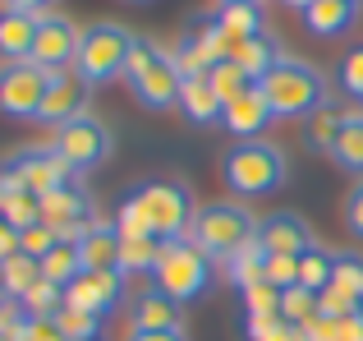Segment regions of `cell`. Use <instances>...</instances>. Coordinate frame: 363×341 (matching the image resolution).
Wrapping results in <instances>:
<instances>
[{"label":"cell","mask_w":363,"mask_h":341,"mask_svg":"<svg viewBox=\"0 0 363 341\" xmlns=\"http://www.w3.org/2000/svg\"><path fill=\"white\" fill-rule=\"evenodd\" d=\"M133 46H138V37H133L124 23H92V28H83L79 55H74V74H83L92 88H97V83H111V79H124Z\"/></svg>","instance_id":"277c9868"},{"label":"cell","mask_w":363,"mask_h":341,"mask_svg":"<svg viewBox=\"0 0 363 341\" xmlns=\"http://www.w3.org/2000/svg\"><path fill=\"white\" fill-rule=\"evenodd\" d=\"M340 111L336 107H322V111H313L308 120H303V144L313 148V153H331L336 148V134H340Z\"/></svg>","instance_id":"4dcf8cb0"},{"label":"cell","mask_w":363,"mask_h":341,"mask_svg":"<svg viewBox=\"0 0 363 341\" xmlns=\"http://www.w3.org/2000/svg\"><path fill=\"white\" fill-rule=\"evenodd\" d=\"M285 153L267 139H240V144L225 153L221 162V180L230 194L240 198H262V194H276L285 185Z\"/></svg>","instance_id":"3957f363"},{"label":"cell","mask_w":363,"mask_h":341,"mask_svg":"<svg viewBox=\"0 0 363 341\" xmlns=\"http://www.w3.org/2000/svg\"><path fill=\"white\" fill-rule=\"evenodd\" d=\"M303 341H363V309L345 318H313L303 323Z\"/></svg>","instance_id":"f546056e"},{"label":"cell","mask_w":363,"mask_h":341,"mask_svg":"<svg viewBox=\"0 0 363 341\" xmlns=\"http://www.w3.org/2000/svg\"><path fill=\"white\" fill-rule=\"evenodd\" d=\"M129 341H184L179 328H170V332H129Z\"/></svg>","instance_id":"c3c4849f"},{"label":"cell","mask_w":363,"mask_h":341,"mask_svg":"<svg viewBox=\"0 0 363 341\" xmlns=\"http://www.w3.org/2000/svg\"><path fill=\"white\" fill-rule=\"evenodd\" d=\"M129 5H147V0H129Z\"/></svg>","instance_id":"f5cc1de1"},{"label":"cell","mask_w":363,"mask_h":341,"mask_svg":"<svg viewBox=\"0 0 363 341\" xmlns=\"http://www.w3.org/2000/svg\"><path fill=\"white\" fill-rule=\"evenodd\" d=\"M65 180H74V175H69V166L51 153V144L46 148H18V153L0 166V189H33L37 198L51 194Z\"/></svg>","instance_id":"30bf717a"},{"label":"cell","mask_w":363,"mask_h":341,"mask_svg":"<svg viewBox=\"0 0 363 341\" xmlns=\"http://www.w3.org/2000/svg\"><path fill=\"white\" fill-rule=\"evenodd\" d=\"M9 9H18V14H33V18H42V14H55V0H5Z\"/></svg>","instance_id":"bcb514c9"},{"label":"cell","mask_w":363,"mask_h":341,"mask_svg":"<svg viewBox=\"0 0 363 341\" xmlns=\"http://www.w3.org/2000/svg\"><path fill=\"white\" fill-rule=\"evenodd\" d=\"M0 222H5V217H0Z\"/></svg>","instance_id":"db71d44e"},{"label":"cell","mask_w":363,"mask_h":341,"mask_svg":"<svg viewBox=\"0 0 363 341\" xmlns=\"http://www.w3.org/2000/svg\"><path fill=\"white\" fill-rule=\"evenodd\" d=\"M248 341H303V328H294V323H285V318H276L267 332H257V337H248Z\"/></svg>","instance_id":"f6af8a7d"},{"label":"cell","mask_w":363,"mask_h":341,"mask_svg":"<svg viewBox=\"0 0 363 341\" xmlns=\"http://www.w3.org/2000/svg\"><path fill=\"white\" fill-rule=\"evenodd\" d=\"M212 272H216V263L184 235V240L166 244L157 272H152V286H157L161 296H170L175 305H189V300H198L207 286H212Z\"/></svg>","instance_id":"8992f818"},{"label":"cell","mask_w":363,"mask_h":341,"mask_svg":"<svg viewBox=\"0 0 363 341\" xmlns=\"http://www.w3.org/2000/svg\"><path fill=\"white\" fill-rule=\"evenodd\" d=\"M170 328H179V305L157 286L129 300V332H170Z\"/></svg>","instance_id":"ac0fdd59"},{"label":"cell","mask_w":363,"mask_h":341,"mask_svg":"<svg viewBox=\"0 0 363 341\" xmlns=\"http://www.w3.org/2000/svg\"><path fill=\"white\" fill-rule=\"evenodd\" d=\"M88 102H92V83L83 74L65 70V74H51V88H46V102H42V116L37 125H69V120H83L88 116Z\"/></svg>","instance_id":"4fadbf2b"},{"label":"cell","mask_w":363,"mask_h":341,"mask_svg":"<svg viewBox=\"0 0 363 341\" xmlns=\"http://www.w3.org/2000/svg\"><path fill=\"white\" fill-rule=\"evenodd\" d=\"M281 55H285V51H281V42H276V37L262 28L257 37H248V42H240V46H235V51H230V60L240 65V70H244L253 83H262L267 74H272L276 65H281Z\"/></svg>","instance_id":"44dd1931"},{"label":"cell","mask_w":363,"mask_h":341,"mask_svg":"<svg viewBox=\"0 0 363 341\" xmlns=\"http://www.w3.org/2000/svg\"><path fill=\"white\" fill-rule=\"evenodd\" d=\"M92 222H97V207H92V194L83 185L65 180L51 194H42V226H51L60 240H79Z\"/></svg>","instance_id":"8fae6325"},{"label":"cell","mask_w":363,"mask_h":341,"mask_svg":"<svg viewBox=\"0 0 363 341\" xmlns=\"http://www.w3.org/2000/svg\"><path fill=\"white\" fill-rule=\"evenodd\" d=\"M14 254H18V231L0 222V263H5V259H14Z\"/></svg>","instance_id":"7dc6e473"},{"label":"cell","mask_w":363,"mask_h":341,"mask_svg":"<svg viewBox=\"0 0 363 341\" xmlns=\"http://www.w3.org/2000/svg\"><path fill=\"white\" fill-rule=\"evenodd\" d=\"M285 5H290V9H299V14H303V9H308L313 0H285Z\"/></svg>","instance_id":"681fc988"},{"label":"cell","mask_w":363,"mask_h":341,"mask_svg":"<svg viewBox=\"0 0 363 341\" xmlns=\"http://www.w3.org/2000/svg\"><path fill=\"white\" fill-rule=\"evenodd\" d=\"M79 259H83V272L88 268H120V231H116V222H92L88 231L79 235Z\"/></svg>","instance_id":"7402d4cb"},{"label":"cell","mask_w":363,"mask_h":341,"mask_svg":"<svg viewBox=\"0 0 363 341\" xmlns=\"http://www.w3.org/2000/svg\"><path fill=\"white\" fill-rule=\"evenodd\" d=\"M262 92L272 102L276 120H308L313 111L327 107V79H322V70L299 60V55H281V65L262 79Z\"/></svg>","instance_id":"6da1fadb"},{"label":"cell","mask_w":363,"mask_h":341,"mask_svg":"<svg viewBox=\"0 0 363 341\" xmlns=\"http://www.w3.org/2000/svg\"><path fill=\"white\" fill-rule=\"evenodd\" d=\"M9 305H14V300H9L5 291H0V318H5V309H9Z\"/></svg>","instance_id":"f907efd6"},{"label":"cell","mask_w":363,"mask_h":341,"mask_svg":"<svg viewBox=\"0 0 363 341\" xmlns=\"http://www.w3.org/2000/svg\"><path fill=\"white\" fill-rule=\"evenodd\" d=\"M253 235H257V222L244 203H207V207H198L194 226H189V240L212 263H225L240 244L253 240Z\"/></svg>","instance_id":"5b68a950"},{"label":"cell","mask_w":363,"mask_h":341,"mask_svg":"<svg viewBox=\"0 0 363 341\" xmlns=\"http://www.w3.org/2000/svg\"><path fill=\"white\" fill-rule=\"evenodd\" d=\"M340 88L363 102V46H350V51L340 55Z\"/></svg>","instance_id":"60d3db41"},{"label":"cell","mask_w":363,"mask_h":341,"mask_svg":"<svg viewBox=\"0 0 363 341\" xmlns=\"http://www.w3.org/2000/svg\"><path fill=\"white\" fill-rule=\"evenodd\" d=\"M354 23H359V0H313L303 9V28L313 37H327V42L354 33Z\"/></svg>","instance_id":"e0dca14e"},{"label":"cell","mask_w":363,"mask_h":341,"mask_svg":"<svg viewBox=\"0 0 363 341\" xmlns=\"http://www.w3.org/2000/svg\"><path fill=\"white\" fill-rule=\"evenodd\" d=\"M124 300V272L120 268H88L65 286V305L88 309V314H111Z\"/></svg>","instance_id":"5bb4252c"},{"label":"cell","mask_w":363,"mask_h":341,"mask_svg":"<svg viewBox=\"0 0 363 341\" xmlns=\"http://www.w3.org/2000/svg\"><path fill=\"white\" fill-rule=\"evenodd\" d=\"M331 281H336V286H345L354 300H363V254H359V249H336Z\"/></svg>","instance_id":"8d00e7d4"},{"label":"cell","mask_w":363,"mask_h":341,"mask_svg":"<svg viewBox=\"0 0 363 341\" xmlns=\"http://www.w3.org/2000/svg\"><path fill=\"white\" fill-rule=\"evenodd\" d=\"M281 318H285V323H294V328L313 323V318H318V291H308V286H285L281 291Z\"/></svg>","instance_id":"d6a6232c"},{"label":"cell","mask_w":363,"mask_h":341,"mask_svg":"<svg viewBox=\"0 0 363 341\" xmlns=\"http://www.w3.org/2000/svg\"><path fill=\"white\" fill-rule=\"evenodd\" d=\"M79 272H83L79 240H55V249L42 259V277H46V281H55V286H69Z\"/></svg>","instance_id":"f1b7e54d"},{"label":"cell","mask_w":363,"mask_h":341,"mask_svg":"<svg viewBox=\"0 0 363 341\" xmlns=\"http://www.w3.org/2000/svg\"><path fill=\"white\" fill-rule=\"evenodd\" d=\"M331 157H336L340 170H354V175H363V111H350V116L340 120V134H336Z\"/></svg>","instance_id":"603a6c76"},{"label":"cell","mask_w":363,"mask_h":341,"mask_svg":"<svg viewBox=\"0 0 363 341\" xmlns=\"http://www.w3.org/2000/svg\"><path fill=\"white\" fill-rule=\"evenodd\" d=\"M0 5H5V0H0Z\"/></svg>","instance_id":"11a10c76"},{"label":"cell","mask_w":363,"mask_h":341,"mask_svg":"<svg viewBox=\"0 0 363 341\" xmlns=\"http://www.w3.org/2000/svg\"><path fill=\"white\" fill-rule=\"evenodd\" d=\"M276 120V111H272V102H267V92H262V83H253L248 92H240L235 102H225V111H221V125L230 129L235 139H262V129Z\"/></svg>","instance_id":"2e32d148"},{"label":"cell","mask_w":363,"mask_h":341,"mask_svg":"<svg viewBox=\"0 0 363 341\" xmlns=\"http://www.w3.org/2000/svg\"><path fill=\"white\" fill-rule=\"evenodd\" d=\"M133 198H138L152 235L166 240V244L184 240V231L194 226V217H198L194 194H189V185H179V180H147V185L133 189Z\"/></svg>","instance_id":"52a82bcc"},{"label":"cell","mask_w":363,"mask_h":341,"mask_svg":"<svg viewBox=\"0 0 363 341\" xmlns=\"http://www.w3.org/2000/svg\"><path fill=\"white\" fill-rule=\"evenodd\" d=\"M257 244H262V254H285V259H299L303 249H313V226L303 222V217L294 212H272L257 222Z\"/></svg>","instance_id":"9a60e30c"},{"label":"cell","mask_w":363,"mask_h":341,"mask_svg":"<svg viewBox=\"0 0 363 341\" xmlns=\"http://www.w3.org/2000/svg\"><path fill=\"white\" fill-rule=\"evenodd\" d=\"M207 79H212V88L221 92V102H235L240 92H248V88H253V79H248V74H244L235 60H221V65H212V70H207Z\"/></svg>","instance_id":"74e56055"},{"label":"cell","mask_w":363,"mask_h":341,"mask_svg":"<svg viewBox=\"0 0 363 341\" xmlns=\"http://www.w3.org/2000/svg\"><path fill=\"white\" fill-rule=\"evenodd\" d=\"M345 226H350L354 240H363V180L350 189V198H345Z\"/></svg>","instance_id":"7bdbcfd3"},{"label":"cell","mask_w":363,"mask_h":341,"mask_svg":"<svg viewBox=\"0 0 363 341\" xmlns=\"http://www.w3.org/2000/svg\"><path fill=\"white\" fill-rule=\"evenodd\" d=\"M262 263H267V254H262V244H257V235H253V240L240 244L221 268H225V281H235L240 291H248L253 281H262Z\"/></svg>","instance_id":"4316f807"},{"label":"cell","mask_w":363,"mask_h":341,"mask_svg":"<svg viewBox=\"0 0 363 341\" xmlns=\"http://www.w3.org/2000/svg\"><path fill=\"white\" fill-rule=\"evenodd\" d=\"M359 309H363V300H354L345 286H336V281L318 291V314L322 318H345V314H359Z\"/></svg>","instance_id":"f35d334b"},{"label":"cell","mask_w":363,"mask_h":341,"mask_svg":"<svg viewBox=\"0 0 363 341\" xmlns=\"http://www.w3.org/2000/svg\"><path fill=\"white\" fill-rule=\"evenodd\" d=\"M33 42H37V18L18 14V9H0V65H18L33 60Z\"/></svg>","instance_id":"d6986e66"},{"label":"cell","mask_w":363,"mask_h":341,"mask_svg":"<svg viewBox=\"0 0 363 341\" xmlns=\"http://www.w3.org/2000/svg\"><path fill=\"white\" fill-rule=\"evenodd\" d=\"M0 217L14 231H28V226L42 222V198L33 189H0Z\"/></svg>","instance_id":"484cf974"},{"label":"cell","mask_w":363,"mask_h":341,"mask_svg":"<svg viewBox=\"0 0 363 341\" xmlns=\"http://www.w3.org/2000/svg\"><path fill=\"white\" fill-rule=\"evenodd\" d=\"M179 111H184V120H194V125H216L225 102H221V92L212 88L207 74H189L184 88H179Z\"/></svg>","instance_id":"ffe728a7"},{"label":"cell","mask_w":363,"mask_h":341,"mask_svg":"<svg viewBox=\"0 0 363 341\" xmlns=\"http://www.w3.org/2000/svg\"><path fill=\"white\" fill-rule=\"evenodd\" d=\"M79 28L65 14H42L37 18V42H33V65L46 74H65L74 70V55H79Z\"/></svg>","instance_id":"7c38bea8"},{"label":"cell","mask_w":363,"mask_h":341,"mask_svg":"<svg viewBox=\"0 0 363 341\" xmlns=\"http://www.w3.org/2000/svg\"><path fill=\"white\" fill-rule=\"evenodd\" d=\"M37 281H42V263L28 259V254H14V259L0 263V291L9 300H23L28 286H37Z\"/></svg>","instance_id":"83f0119b"},{"label":"cell","mask_w":363,"mask_h":341,"mask_svg":"<svg viewBox=\"0 0 363 341\" xmlns=\"http://www.w3.org/2000/svg\"><path fill=\"white\" fill-rule=\"evenodd\" d=\"M216 23H221V33L230 37V51L248 37L262 33V5H221L216 9Z\"/></svg>","instance_id":"cb8c5ba5"},{"label":"cell","mask_w":363,"mask_h":341,"mask_svg":"<svg viewBox=\"0 0 363 341\" xmlns=\"http://www.w3.org/2000/svg\"><path fill=\"white\" fill-rule=\"evenodd\" d=\"M124 83H129V92H133L138 107L170 111V107H179L184 74H179L175 51H166V46L143 42V37H138V46H133V55H129V70H124Z\"/></svg>","instance_id":"7a4b0ae2"},{"label":"cell","mask_w":363,"mask_h":341,"mask_svg":"<svg viewBox=\"0 0 363 341\" xmlns=\"http://www.w3.org/2000/svg\"><path fill=\"white\" fill-rule=\"evenodd\" d=\"M244 309L248 318H281V286H272V281H253V286L244 291Z\"/></svg>","instance_id":"d590c367"},{"label":"cell","mask_w":363,"mask_h":341,"mask_svg":"<svg viewBox=\"0 0 363 341\" xmlns=\"http://www.w3.org/2000/svg\"><path fill=\"white\" fill-rule=\"evenodd\" d=\"M294 263H299V286H308V291H322V286H331V268H336V254H327L322 244L303 249Z\"/></svg>","instance_id":"1f68e13d"},{"label":"cell","mask_w":363,"mask_h":341,"mask_svg":"<svg viewBox=\"0 0 363 341\" xmlns=\"http://www.w3.org/2000/svg\"><path fill=\"white\" fill-rule=\"evenodd\" d=\"M18 305L28 309L33 318H55L65 309V286H55V281H37V286H28V296L18 300Z\"/></svg>","instance_id":"836d02e7"},{"label":"cell","mask_w":363,"mask_h":341,"mask_svg":"<svg viewBox=\"0 0 363 341\" xmlns=\"http://www.w3.org/2000/svg\"><path fill=\"white\" fill-rule=\"evenodd\" d=\"M161 254H166V240H157V235H138V240H120V272L129 277V272H157Z\"/></svg>","instance_id":"d4e9b609"},{"label":"cell","mask_w":363,"mask_h":341,"mask_svg":"<svg viewBox=\"0 0 363 341\" xmlns=\"http://www.w3.org/2000/svg\"><path fill=\"white\" fill-rule=\"evenodd\" d=\"M55 240H60V235H55L51 226H42V222H37V226H28V231H18V254H28V259H37V263H42L46 254L55 249Z\"/></svg>","instance_id":"ab89813d"},{"label":"cell","mask_w":363,"mask_h":341,"mask_svg":"<svg viewBox=\"0 0 363 341\" xmlns=\"http://www.w3.org/2000/svg\"><path fill=\"white\" fill-rule=\"evenodd\" d=\"M51 153L69 166V175H83V170H92V166L106 162V153H111V129L101 125V120H92V116L69 120V125L55 129Z\"/></svg>","instance_id":"ba28073f"},{"label":"cell","mask_w":363,"mask_h":341,"mask_svg":"<svg viewBox=\"0 0 363 341\" xmlns=\"http://www.w3.org/2000/svg\"><path fill=\"white\" fill-rule=\"evenodd\" d=\"M55 323H60L65 341H97L101 337V314H88V309H74V305H65L55 314Z\"/></svg>","instance_id":"e575fe53"},{"label":"cell","mask_w":363,"mask_h":341,"mask_svg":"<svg viewBox=\"0 0 363 341\" xmlns=\"http://www.w3.org/2000/svg\"><path fill=\"white\" fill-rule=\"evenodd\" d=\"M46 88H51V74L37 70L33 60L0 65V116L37 120L42 116V102H46Z\"/></svg>","instance_id":"9c48e42d"},{"label":"cell","mask_w":363,"mask_h":341,"mask_svg":"<svg viewBox=\"0 0 363 341\" xmlns=\"http://www.w3.org/2000/svg\"><path fill=\"white\" fill-rule=\"evenodd\" d=\"M23 341H65V332H60L55 318H33L28 314V337Z\"/></svg>","instance_id":"ee69618b"},{"label":"cell","mask_w":363,"mask_h":341,"mask_svg":"<svg viewBox=\"0 0 363 341\" xmlns=\"http://www.w3.org/2000/svg\"><path fill=\"white\" fill-rule=\"evenodd\" d=\"M262 277L272 281V286H299V263L294 259H285V254H267V263H262Z\"/></svg>","instance_id":"b9f144b4"},{"label":"cell","mask_w":363,"mask_h":341,"mask_svg":"<svg viewBox=\"0 0 363 341\" xmlns=\"http://www.w3.org/2000/svg\"><path fill=\"white\" fill-rule=\"evenodd\" d=\"M221 5H262V0H221Z\"/></svg>","instance_id":"816d5d0a"}]
</instances>
